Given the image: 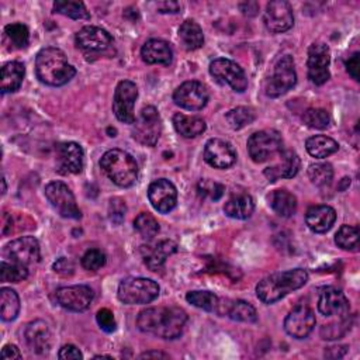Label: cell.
Listing matches in <instances>:
<instances>
[{
  "instance_id": "obj_15",
  "label": "cell",
  "mask_w": 360,
  "mask_h": 360,
  "mask_svg": "<svg viewBox=\"0 0 360 360\" xmlns=\"http://www.w3.org/2000/svg\"><path fill=\"white\" fill-rule=\"evenodd\" d=\"M315 322L316 319L314 311L308 305L300 304L294 307L285 316L284 329L290 336L295 339H304L312 332Z\"/></svg>"
},
{
  "instance_id": "obj_11",
  "label": "cell",
  "mask_w": 360,
  "mask_h": 360,
  "mask_svg": "<svg viewBox=\"0 0 360 360\" xmlns=\"http://www.w3.org/2000/svg\"><path fill=\"white\" fill-rule=\"evenodd\" d=\"M4 257L10 262L22 264L30 269V266H34L39 262L41 252H39V243L34 236H21L11 242H8L4 246Z\"/></svg>"
},
{
  "instance_id": "obj_51",
  "label": "cell",
  "mask_w": 360,
  "mask_h": 360,
  "mask_svg": "<svg viewBox=\"0 0 360 360\" xmlns=\"http://www.w3.org/2000/svg\"><path fill=\"white\" fill-rule=\"evenodd\" d=\"M58 357L62 359V360H68V359H83V354L82 352L73 346V345H65L60 347L59 353H58Z\"/></svg>"
},
{
  "instance_id": "obj_9",
  "label": "cell",
  "mask_w": 360,
  "mask_h": 360,
  "mask_svg": "<svg viewBox=\"0 0 360 360\" xmlns=\"http://www.w3.org/2000/svg\"><path fill=\"white\" fill-rule=\"evenodd\" d=\"M210 73L217 82L231 86L238 93H243L248 87V77L243 69L228 58L214 59L210 63Z\"/></svg>"
},
{
  "instance_id": "obj_25",
  "label": "cell",
  "mask_w": 360,
  "mask_h": 360,
  "mask_svg": "<svg viewBox=\"0 0 360 360\" xmlns=\"http://www.w3.org/2000/svg\"><path fill=\"white\" fill-rule=\"evenodd\" d=\"M301 166V159L294 150H283L280 153V160L264 169V176L269 181H276L278 179H291L294 177Z\"/></svg>"
},
{
  "instance_id": "obj_45",
  "label": "cell",
  "mask_w": 360,
  "mask_h": 360,
  "mask_svg": "<svg viewBox=\"0 0 360 360\" xmlns=\"http://www.w3.org/2000/svg\"><path fill=\"white\" fill-rule=\"evenodd\" d=\"M350 325L352 323H350L349 315L345 318H339V322H332L321 328V338L325 340L340 339L350 329Z\"/></svg>"
},
{
  "instance_id": "obj_47",
  "label": "cell",
  "mask_w": 360,
  "mask_h": 360,
  "mask_svg": "<svg viewBox=\"0 0 360 360\" xmlns=\"http://www.w3.org/2000/svg\"><path fill=\"white\" fill-rule=\"evenodd\" d=\"M105 264V255L100 249H89L82 256V266L89 271H96Z\"/></svg>"
},
{
  "instance_id": "obj_6",
  "label": "cell",
  "mask_w": 360,
  "mask_h": 360,
  "mask_svg": "<svg viewBox=\"0 0 360 360\" xmlns=\"http://www.w3.org/2000/svg\"><path fill=\"white\" fill-rule=\"evenodd\" d=\"M248 152L253 162L263 163L283 152V138L274 129H263L248 139Z\"/></svg>"
},
{
  "instance_id": "obj_2",
  "label": "cell",
  "mask_w": 360,
  "mask_h": 360,
  "mask_svg": "<svg viewBox=\"0 0 360 360\" xmlns=\"http://www.w3.org/2000/svg\"><path fill=\"white\" fill-rule=\"evenodd\" d=\"M35 73L39 82L48 86H63L73 79L76 69L68 62L62 49L48 46L35 56Z\"/></svg>"
},
{
  "instance_id": "obj_26",
  "label": "cell",
  "mask_w": 360,
  "mask_h": 360,
  "mask_svg": "<svg viewBox=\"0 0 360 360\" xmlns=\"http://www.w3.org/2000/svg\"><path fill=\"white\" fill-rule=\"evenodd\" d=\"M24 336L28 347L38 354H44L51 349V330L41 319L30 322L25 326Z\"/></svg>"
},
{
  "instance_id": "obj_43",
  "label": "cell",
  "mask_w": 360,
  "mask_h": 360,
  "mask_svg": "<svg viewBox=\"0 0 360 360\" xmlns=\"http://www.w3.org/2000/svg\"><path fill=\"white\" fill-rule=\"evenodd\" d=\"M225 120L232 129H240L255 121V112L248 107H236L225 114Z\"/></svg>"
},
{
  "instance_id": "obj_10",
  "label": "cell",
  "mask_w": 360,
  "mask_h": 360,
  "mask_svg": "<svg viewBox=\"0 0 360 360\" xmlns=\"http://www.w3.org/2000/svg\"><path fill=\"white\" fill-rule=\"evenodd\" d=\"M45 197L62 217L70 219H79L82 217L75 195L65 183L58 180L48 183L45 187Z\"/></svg>"
},
{
  "instance_id": "obj_17",
  "label": "cell",
  "mask_w": 360,
  "mask_h": 360,
  "mask_svg": "<svg viewBox=\"0 0 360 360\" xmlns=\"http://www.w3.org/2000/svg\"><path fill=\"white\" fill-rule=\"evenodd\" d=\"M263 21L270 32L278 34L288 31L294 24V14L290 3L284 0H274L267 3Z\"/></svg>"
},
{
  "instance_id": "obj_35",
  "label": "cell",
  "mask_w": 360,
  "mask_h": 360,
  "mask_svg": "<svg viewBox=\"0 0 360 360\" xmlns=\"http://www.w3.org/2000/svg\"><path fill=\"white\" fill-rule=\"evenodd\" d=\"M20 312V298L18 294L8 287L0 290V315L6 322L14 321Z\"/></svg>"
},
{
  "instance_id": "obj_41",
  "label": "cell",
  "mask_w": 360,
  "mask_h": 360,
  "mask_svg": "<svg viewBox=\"0 0 360 360\" xmlns=\"http://www.w3.org/2000/svg\"><path fill=\"white\" fill-rule=\"evenodd\" d=\"M0 274L3 283H20L28 277V267L14 262L1 260Z\"/></svg>"
},
{
  "instance_id": "obj_56",
  "label": "cell",
  "mask_w": 360,
  "mask_h": 360,
  "mask_svg": "<svg viewBox=\"0 0 360 360\" xmlns=\"http://www.w3.org/2000/svg\"><path fill=\"white\" fill-rule=\"evenodd\" d=\"M239 7H240V11H242L243 14H246V15H255L256 11L259 10L257 3H250V1H248V3H240Z\"/></svg>"
},
{
  "instance_id": "obj_18",
  "label": "cell",
  "mask_w": 360,
  "mask_h": 360,
  "mask_svg": "<svg viewBox=\"0 0 360 360\" xmlns=\"http://www.w3.org/2000/svg\"><path fill=\"white\" fill-rule=\"evenodd\" d=\"M148 198L158 212L167 214L177 204V190L167 179H158L149 184Z\"/></svg>"
},
{
  "instance_id": "obj_23",
  "label": "cell",
  "mask_w": 360,
  "mask_h": 360,
  "mask_svg": "<svg viewBox=\"0 0 360 360\" xmlns=\"http://www.w3.org/2000/svg\"><path fill=\"white\" fill-rule=\"evenodd\" d=\"M177 250V245L173 240L163 239L153 245H145L141 246V253L143 263L146 267H149L152 271H158L166 262L169 256H172Z\"/></svg>"
},
{
  "instance_id": "obj_33",
  "label": "cell",
  "mask_w": 360,
  "mask_h": 360,
  "mask_svg": "<svg viewBox=\"0 0 360 360\" xmlns=\"http://www.w3.org/2000/svg\"><path fill=\"white\" fill-rule=\"evenodd\" d=\"M179 39L181 41L183 46L187 51H195V49L202 46L204 34H202L201 27L195 21L186 20L179 27Z\"/></svg>"
},
{
  "instance_id": "obj_16",
  "label": "cell",
  "mask_w": 360,
  "mask_h": 360,
  "mask_svg": "<svg viewBox=\"0 0 360 360\" xmlns=\"http://www.w3.org/2000/svg\"><path fill=\"white\" fill-rule=\"evenodd\" d=\"M93 290L89 285H68V287H60L55 292L56 302L69 311L80 312L84 311L90 307L93 301Z\"/></svg>"
},
{
  "instance_id": "obj_4",
  "label": "cell",
  "mask_w": 360,
  "mask_h": 360,
  "mask_svg": "<svg viewBox=\"0 0 360 360\" xmlns=\"http://www.w3.org/2000/svg\"><path fill=\"white\" fill-rule=\"evenodd\" d=\"M100 167L120 187H131L138 179V165L125 150L110 149L100 159Z\"/></svg>"
},
{
  "instance_id": "obj_5",
  "label": "cell",
  "mask_w": 360,
  "mask_h": 360,
  "mask_svg": "<svg viewBox=\"0 0 360 360\" xmlns=\"http://www.w3.org/2000/svg\"><path fill=\"white\" fill-rule=\"evenodd\" d=\"M159 285L156 281L145 277H128L118 285V300L127 305L149 304L159 295Z\"/></svg>"
},
{
  "instance_id": "obj_31",
  "label": "cell",
  "mask_w": 360,
  "mask_h": 360,
  "mask_svg": "<svg viewBox=\"0 0 360 360\" xmlns=\"http://www.w3.org/2000/svg\"><path fill=\"white\" fill-rule=\"evenodd\" d=\"M269 205L278 217L290 218L297 211V198L292 193L284 188L274 190L269 195Z\"/></svg>"
},
{
  "instance_id": "obj_50",
  "label": "cell",
  "mask_w": 360,
  "mask_h": 360,
  "mask_svg": "<svg viewBox=\"0 0 360 360\" xmlns=\"http://www.w3.org/2000/svg\"><path fill=\"white\" fill-rule=\"evenodd\" d=\"M53 270L60 274V276H70L75 270L73 267V263L66 259V257H59L55 263H53Z\"/></svg>"
},
{
  "instance_id": "obj_44",
  "label": "cell",
  "mask_w": 360,
  "mask_h": 360,
  "mask_svg": "<svg viewBox=\"0 0 360 360\" xmlns=\"http://www.w3.org/2000/svg\"><path fill=\"white\" fill-rule=\"evenodd\" d=\"M302 121L307 127L315 129H325L330 125V115L323 108H308L302 114Z\"/></svg>"
},
{
  "instance_id": "obj_48",
  "label": "cell",
  "mask_w": 360,
  "mask_h": 360,
  "mask_svg": "<svg viewBox=\"0 0 360 360\" xmlns=\"http://www.w3.org/2000/svg\"><path fill=\"white\" fill-rule=\"evenodd\" d=\"M125 212H127V205H125V201L120 197H112L110 200V204H108V217H110V221L112 224H117L120 225L122 221H124V217H125Z\"/></svg>"
},
{
  "instance_id": "obj_32",
  "label": "cell",
  "mask_w": 360,
  "mask_h": 360,
  "mask_svg": "<svg viewBox=\"0 0 360 360\" xmlns=\"http://www.w3.org/2000/svg\"><path fill=\"white\" fill-rule=\"evenodd\" d=\"M25 75V68L21 62L11 60L1 68V93H13L20 89Z\"/></svg>"
},
{
  "instance_id": "obj_57",
  "label": "cell",
  "mask_w": 360,
  "mask_h": 360,
  "mask_svg": "<svg viewBox=\"0 0 360 360\" xmlns=\"http://www.w3.org/2000/svg\"><path fill=\"white\" fill-rule=\"evenodd\" d=\"M152 357H156V359H169V354L163 353V352H159V350H149V352H145L139 356V359H152Z\"/></svg>"
},
{
  "instance_id": "obj_38",
  "label": "cell",
  "mask_w": 360,
  "mask_h": 360,
  "mask_svg": "<svg viewBox=\"0 0 360 360\" xmlns=\"http://www.w3.org/2000/svg\"><path fill=\"white\" fill-rule=\"evenodd\" d=\"M335 242L339 248L350 252L359 250V228L353 225H342L336 232Z\"/></svg>"
},
{
  "instance_id": "obj_37",
  "label": "cell",
  "mask_w": 360,
  "mask_h": 360,
  "mask_svg": "<svg viewBox=\"0 0 360 360\" xmlns=\"http://www.w3.org/2000/svg\"><path fill=\"white\" fill-rule=\"evenodd\" d=\"M187 302L191 305L201 308L208 312H215L218 308L219 298L211 292V291H202V290H195V291H188L186 295Z\"/></svg>"
},
{
  "instance_id": "obj_52",
  "label": "cell",
  "mask_w": 360,
  "mask_h": 360,
  "mask_svg": "<svg viewBox=\"0 0 360 360\" xmlns=\"http://www.w3.org/2000/svg\"><path fill=\"white\" fill-rule=\"evenodd\" d=\"M359 66H360V62H359V52H354V53L346 60V69H347L349 75H350L354 80H359Z\"/></svg>"
},
{
  "instance_id": "obj_34",
  "label": "cell",
  "mask_w": 360,
  "mask_h": 360,
  "mask_svg": "<svg viewBox=\"0 0 360 360\" xmlns=\"http://www.w3.org/2000/svg\"><path fill=\"white\" fill-rule=\"evenodd\" d=\"M305 148L307 152L312 156V158H318V159H323L332 153H335L339 149L338 142L326 135H314L311 138L307 139L305 142Z\"/></svg>"
},
{
  "instance_id": "obj_21",
  "label": "cell",
  "mask_w": 360,
  "mask_h": 360,
  "mask_svg": "<svg viewBox=\"0 0 360 360\" xmlns=\"http://www.w3.org/2000/svg\"><path fill=\"white\" fill-rule=\"evenodd\" d=\"M318 311L325 316L345 318L349 315L350 304L346 295L338 288H326L318 300Z\"/></svg>"
},
{
  "instance_id": "obj_19",
  "label": "cell",
  "mask_w": 360,
  "mask_h": 360,
  "mask_svg": "<svg viewBox=\"0 0 360 360\" xmlns=\"http://www.w3.org/2000/svg\"><path fill=\"white\" fill-rule=\"evenodd\" d=\"M204 160L215 169H228L235 163L236 152L228 141L211 138L204 146Z\"/></svg>"
},
{
  "instance_id": "obj_8",
  "label": "cell",
  "mask_w": 360,
  "mask_h": 360,
  "mask_svg": "<svg viewBox=\"0 0 360 360\" xmlns=\"http://www.w3.org/2000/svg\"><path fill=\"white\" fill-rule=\"evenodd\" d=\"M162 132V121L158 110L153 105H146L135 118L132 136L145 146H155Z\"/></svg>"
},
{
  "instance_id": "obj_55",
  "label": "cell",
  "mask_w": 360,
  "mask_h": 360,
  "mask_svg": "<svg viewBox=\"0 0 360 360\" xmlns=\"http://www.w3.org/2000/svg\"><path fill=\"white\" fill-rule=\"evenodd\" d=\"M346 352H347L346 346H332L325 350V356L332 357V359H336V357L339 359V357H343Z\"/></svg>"
},
{
  "instance_id": "obj_12",
  "label": "cell",
  "mask_w": 360,
  "mask_h": 360,
  "mask_svg": "<svg viewBox=\"0 0 360 360\" xmlns=\"http://www.w3.org/2000/svg\"><path fill=\"white\" fill-rule=\"evenodd\" d=\"M138 97V89L131 80H121L114 91L112 111L118 121L124 124H134V104Z\"/></svg>"
},
{
  "instance_id": "obj_29",
  "label": "cell",
  "mask_w": 360,
  "mask_h": 360,
  "mask_svg": "<svg viewBox=\"0 0 360 360\" xmlns=\"http://www.w3.org/2000/svg\"><path fill=\"white\" fill-rule=\"evenodd\" d=\"M255 211V201L248 193L232 194L224 205V212L233 219H246Z\"/></svg>"
},
{
  "instance_id": "obj_30",
  "label": "cell",
  "mask_w": 360,
  "mask_h": 360,
  "mask_svg": "<svg viewBox=\"0 0 360 360\" xmlns=\"http://www.w3.org/2000/svg\"><path fill=\"white\" fill-rule=\"evenodd\" d=\"M173 127L184 138H194L201 135L207 125L201 117L197 115H186L183 112H176L173 115Z\"/></svg>"
},
{
  "instance_id": "obj_36",
  "label": "cell",
  "mask_w": 360,
  "mask_h": 360,
  "mask_svg": "<svg viewBox=\"0 0 360 360\" xmlns=\"http://www.w3.org/2000/svg\"><path fill=\"white\" fill-rule=\"evenodd\" d=\"M53 11L66 15L72 20H89L90 13L87 11L83 1L73 0H58L53 3Z\"/></svg>"
},
{
  "instance_id": "obj_40",
  "label": "cell",
  "mask_w": 360,
  "mask_h": 360,
  "mask_svg": "<svg viewBox=\"0 0 360 360\" xmlns=\"http://www.w3.org/2000/svg\"><path fill=\"white\" fill-rule=\"evenodd\" d=\"M134 228L143 239H148V240L153 239L160 229L155 217L148 212L138 214V217L134 219Z\"/></svg>"
},
{
  "instance_id": "obj_20",
  "label": "cell",
  "mask_w": 360,
  "mask_h": 360,
  "mask_svg": "<svg viewBox=\"0 0 360 360\" xmlns=\"http://www.w3.org/2000/svg\"><path fill=\"white\" fill-rule=\"evenodd\" d=\"M75 41L77 48L84 52H101L108 49L112 44V38L105 30L93 25H86L79 30Z\"/></svg>"
},
{
  "instance_id": "obj_53",
  "label": "cell",
  "mask_w": 360,
  "mask_h": 360,
  "mask_svg": "<svg viewBox=\"0 0 360 360\" xmlns=\"http://www.w3.org/2000/svg\"><path fill=\"white\" fill-rule=\"evenodd\" d=\"M1 359H7V360H13V359H21V353L18 350L17 346L14 345H6L1 349Z\"/></svg>"
},
{
  "instance_id": "obj_27",
  "label": "cell",
  "mask_w": 360,
  "mask_h": 360,
  "mask_svg": "<svg viewBox=\"0 0 360 360\" xmlns=\"http://www.w3.org/2000/svg\"><path fill=\"white\" fill-rule=\"evenodd\" d=\"M141 56L148 65L169 66L173 60V51L166 41L152 38L143 44L141 49Z\"/></svg>"
},
{
  "instance_id": "obj_54",
  "label": "cell",
  "mask_w": 360,
  "mask_h": 360,
  "mask_svg": "<svg viewBox=\"0 0 360 360\" xmlns=\"http://www.w3.org/2000/svg\"><path fill=\"white\" fill-rule=\"evenodd\" d=\"M158 10L160 13H179L181 10V4L177 1H162L158 4Z\"/></svg>"
},
{
  "instance_id": "obj_24",
  "label": "cell",
  "mask_w": 360,
  "mask_h": 360,
  "mask_svg": "<svg viewBox=\"0 0 360 360\" xmlns=\"http://www.w3.org/2000/svg\"><path fill=\"white\" fill-rule=\"evenodd\" d=\"M221 316H228L232 321L239 322H256L257 312L253 305L243 300H221L218 302V308L215 311Z\"/></svg>"
},
{
  "instance_id": "obj_14",
  "label": "cell",
  "mask_w": 360,
  "mask_h": 360,
  "mask_svg": "<svg viewBox=\"0 0 360 360\" xmlns=\"http://www.w3.org/2000/svg\"><path fill=\"white\" fill-rule=\"evenodd\" d=\"M173 101L184 110L198 111L204 108L208 101V90L202 83L197 80H188L181 83L174 90Z\"/></svg>"
},
{
  "instance_id": "obj_22",
  "label": "cell",
  "mask_w": 360,
  "mask_h": 360,
  "mask_svg": "<svg viewBox=\"0 0 360 360\" xmlns=\"http://www.w3.org/2000/svg\"><path fill=\"white\" fill-rule=\"evenodd\" d=\"M56 159L63 173H80L84 162L83 148L77 142H63L58 145Z\"/></svg>"
},
{
  "instance_id": "obj_7",
  "label": "cell",
  "mask_w": 360,
  "mask_h": 360,
  "mask_svg": "<svg viewBox=\"0 0 360 360\" xmlns=\"http://www.w3.org/2000/svg\"><path fill=\"white\" fill-rule=\"evenodd\" d=\"M295 82H297V73H295L294 59L291 55H284L276 62L273 68V73L266 82L264 91L269 97H278L287 93L290 89H292Z\"/></svg>"
},
{
  "instance_id": "obj_58",
  "label": "cell",
  "mask_w": 360,
  "mask_h": 360,
  "mask_svg": "<svg viewBox=\"0 0 360 360\" xmlns=\"http://www.w3.org/2000/svg\"><path fill=\"white\" fill-rule=\"evenodd\" d=\"M1 183H3V194L6 193V179L3 177V180H1Z\"/></svg>"
},
{
  "instance_id": "obj_42",
  "label": "cell",
  "mask_w": 360,
  "mask_h": 360,
  "mask_svg": "<svg viewBox=\"0 0 360 360\" xmlns=\"http://www.w3.org/2000/svg\"><path fill=\"white\" fill-rule=\"evenodd\" d=\"M4 34L14 48L22 49L30 42V31L27 25L21 22H11L4 27Z\"/></svg>"
},
{
  "instance_id": "obj_39",
  "label": "cell",
  "mask_w": 360,
  "mask_h": 360,
  "mask_svg": "<svg viewBox=\"0 0 360 360\" xmlns=\"http://www.w3.org/2000/svg\"><path fill=\"white\" fill-rule=\"evenodd\" d=\"M308 177L318 187L329 186L333 179V167L328 162L312 163L308 167Z\"/></svg>"
},
{
  "instance_id": "obj_28",
  "label": "cell",
  "mask_w": 360,
  "mask_h": 360,
  "mask_svg": "<svg viewBox=\"0 0 360 360\" xmlns=\"http://www.w3.org/2000/svg\"><path fill=\"white\" fill-rule=\"evenodd\" d=\"M336 221V212L330 205H314L307 210L305 224L316 233L328 232Z\"/></svg>"
},
{
  "instance_id": "obj_13",
  "label": "cell",
  "mask_w": 360,
  "mask_h": 360,
  "mask_svg": "<svg viewBox=\"0 0 360 360\" xmlns=\"http://www.w3.org/2000/svg\"><path fill=\"white\" fill-rule=\"evenodd\" d=\"M329 62H330V51L326 44L314 42L308 48V59H307L308 77L314 84L321 86L329 80L330 77Z\"/></svg>"
},
{
  "instance_id": "obj_46",
  "label": "cell",
  "mask_w": 360,
  "mask_h": 360,
  "mask_svg": "<svg viewBox=\"0 0 360 360\" xmlns=\"http://www.w3.org/2000/svg\"><path fill=\"white\" fill-rule=\"evenodd\" d=\"M197 191H198V194L201 197H205V198H210L212 201H217V200H219L224 195L225 187H224V184L217 183L214 180L202 179L197 184Z\"/></svg>"
},
{
  "instance_id": "obj_1",
  "label": "cell",
  "mask_w": 360,
  "mask_h": 360,
  "mask_svg": "<svg viewBox=\"0 0 360 360\" xmlns=\"http://www.w3.org/2000/svg\"><path fill=\"white\" fill-rule=\"evenodd\" d=\"M187 314L180 307H152L138 314V328L162 339H176L181 335Z\"/></svg>"
},
{
  "instance_id": "obj_3",
  "label": "cell",
  "mask_w": 360,
  "mask_h": 360,
  "mask_svg": "<svg viewBox=\"0 0 360 360\" xmlns=\"http://www.w3.org/2000/svg\"><path fill=\"white\" fill-rule=\"evenodd\" d=\"M307 281L308 273L304 269L277 271L257 283L256 295L263 304H274L288 292L304 287Z\"/></svg>"
},
{
  "instance_id": "obj_49",
  "label": "cell",
  "mask_w": 360,
  "mask_h": 360,
  "mask_svg": "<svg viewBox=\"0 0 360 360\" xmlns=\"http://www.w3.org/2000/svg\"><path fill=\"white\" fill-rule=\"evenodd\" d=\"M96 321L98 323V326L107 332V333H111L115 330L117 328V323H115V319H114V314L107 309V308H101L97 315H96Z\"/></svg>"
}]
</instances>
